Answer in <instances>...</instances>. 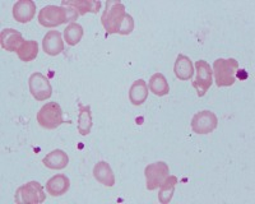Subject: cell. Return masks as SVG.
I'll use <instances>...</instances> for the list:
<instances>
[{
    "label": "cell",
    "instance_id": "17",
    "mask_svg": "<svg viewBox=\"0 0 255 204\" xmlns=\"http://www.w3.org/2000/svg\"><path fill=\"white\" fill-rule=\"evenodd\" d=\"M61 5L74 8L79 15H84L87 13L99 12L101 9V1L100 0H97V1H91V0H72V1H68V0H64Z\"/></svg>",
    "mask_w": 255,
    "mask_h": 204
},
{
    "label": "cell",
    "instance_id": "2",
    "mask_svg": "<svg viewBox=\"0 0 255 204\" xmlns=\"http://www.w3.org/2000/svg\"><path fill=\"white\" fill-rule=\"evenodd\" d=\"M78 17V12L70 6L46 5L38 13V23L42 27L54 28V27H59L67 22L73 23V20H77Z\"/></svg>",
    "mask_w": 255,
    "mask_h": 204
},
{
    "label": "cell",
    "instance_id": "7",
    "mask_svg": "<svg viewBox=\"0 0 255 204\" xmlns=\"http://www.w3.org/2000/svg\"><path fill=\"white\" fill-rule=\"evenodd\" d=\"M191 129L195 134L204 135L213 133L218 125V119L215 112L209 110L199 111L191 119Z\"/></svg>",
    "mask_w": 255,
    "mask_h": 204
},
{
    "label": "cell",
    "instance_id": "12",
    "mask_svg": "<svg viewBox=\"0 0 255 204\" xmlns=\"http://www.w3.org/2000/svg\"><path fill=\"white\" fill-rule=\"evenodd\" d=\"M42 49L45 54L50 56H56L64 51V41L59 31H50L42 40Z\"/></svg>",
    "mask_w": 255,
    "mask_h": 204
},
{
    "label": "cell",
    "instance_id": "8",
    "mask_svg": "<svg viewBox=\"0 0 255 204\" xmlns=\"http://www.w3.org/2000/svg\"><path fill=\"white\" fill-rule=\"evenodd\" d=\"M195 70H197V77L193 81V87L197 90V95L199 97L206 96L209 87L213 83V72L209 64L204 60H198L195 63Z\"/></svg>",
    "mask_w": 255,
    "mask_h": 204
},
{
    "label": "cell",
    "instance_id": "14",
    "mask_svg": "<svg viewBox=\"0 0 255 204\" xmlns=\"http://www.w3.org/2000/svg\"><path fill=\"white\" fill-rule=\"evenodd\" d=\"M174 73L180 81H189L194 74V65L189 56L179 54L174 65Z\"/></svg>",
    "mask_w": 255,
    "mask_h": 204
},
{
    "label": "cell",
    "instance_id": "5",
    "mask_svg": "<svg viewBox=\"0 0 255 204\" xmlns=\"http://www.w3.org/2000/svg\"><path fill=\"white\" fill-rule=\"evenodd\" d=\"M37 122L40 124V126H42L44 129H49V130L59 128L61 124L65 122L60 105L56 102H49L42 106L37 112Z\"/></svg>",
    "mask_w": 255,
    "mask_h": 204
},
{
    "label": "cell",
    "instance_id": "15",
    "mask_svg": "<svg viewBox=\"0 0 255 204\" xmlns=\"http://www.w3.org/2000/svg\"><path fill=\"white\" fill-rule=\"evenodd\" d=\"M70 188V180L68 176L65 175H59L52 176L49 179L46 183V192L49 193L51 197H61L64 194H67V192Z\"/></svg>",
    "mask_w": 255,
    "mask_h": 204
},
{
    "label": "cell",
    "instance_id": "20",
    "mask_svg": "<svg viewBox=\"0 0 255 204\" xmlns=\"http://www.w3.org/2000/svg\"><path fill=\"white\" fill-rule=\"evenodd\" d=\"M176 184H179V180H177L176 176H168V178L163 181L162 185L158 188L159 203L168 204L170 202H171L172 197H174Z\"/></svg>",
    "mask_w": 255,
    "mask_h": 204
},
{
    "label": "cell",
    "instance_id": "4",
    "mask_svg": "<svg viewBox=\"0 0 255 204\" xmlns=\"http://www.w3.org/2000/svg\"><path fill=\"white\" fill-rule=\"evenodd\" d=\"M46 194L38 181H29L19 187L15 192L14 201L18 204H40L44 203Z\"/></svg>",
    "mask_w": 255,
    "mask_h": 204
},
{
    "label": "cell",
    "instance_id": "6",
    "mask_svg": "<svg viewBox=\"0 0 255 204\" xmlns=\"http://www.w3.org/2000/svg\"><path fill=\"white\" fill-rule=\"evenodd\" d=\"M170 169L168 165L163 161H157V162L148 165L144 169L145 176V187L148 190H156L162 185L163 181L168 178Z\"/></svg>",
    "mask_w": 255,
    "mask_h": 204
},
{
    "label": "cell",
    "instance_id": "11",
    "mask_svg": "<svg viewBox=\"0 0 255 204\" xmlns=\"http://www.w3.org/2000/svg\"><path fill=\"white\" fill-rule=\"evenodd\" d=\"M36 14V4L32 0H20L13 5V17L18 23H28Z\"/></svg>",
    "mask_w": 255,
    "mask_h": 204
},
{
    "label": "cell",
    "instance_id": "22",
    "mask_svg": "<svg viewBox=\"0 0 255 204\" xmlns=\"http://www.w3.org/2000/svg\"><path fill=\"white\" fill-rule=\"evenodd\" d=\"M18 58L24 63H29V61L35 60L38 55V45L36 41L28 40L24 41L23 44L20 45V47L17 51Z\"/></svg>",
    "mask_w": 255,
    "mask_h": 204
},
{
    "label": "cell",
    "instance_id": "18",
    "mask_svg": "<svg viewBox=\"0 0 255 204\" xmlns=\"http://www.w3.org/2000/svg\"><path fill=\"white\" fill-rule=\"evenodd\" d=\"M148 99V86L144 79H138L129 90V100L134 106L143 105Z\"/></svg>",
    "mask_w": 255,
    "mask_h": 204
},
{
    "label": "cell",
    "instance_id": "10",
    "mask_svg": "<svg viewBox=\"0 0 255 204\" xmlns=\"http://www.w3.org/2000/svg\"><path fill=\"white\" fill-rule=\"evenodd\" d=\"M23 36L19 31L13 28H4L0 33V45L6 51L17 53L20 45L23 44Z\"/></svg>",
    "mask_w": 255,
    "mask_h": 204
},
{
    "label": "cell",
    "instance_id": "16",
    "mask_svg": "<svg viewBox=\"0 0 255 204\" xmlns=\"http://www.w3.org/2000/svg\"><path fill=\"white\" fill-rule=\"evenodd\" d=\"M42 163L50 170H63L68 166L69 157L61 149H54L45 156Z\"/></svg>",
    "mask_w": 255,
    "mask_h": 204
},
{
    "label": "cell",
    "instance_id": "9",
    "mask_svg": "<svg viewBox=\"0 0 255 204\" xmlns=\"http://www.w3.org/2000/svg\"><path fill=\"white\" fill-rule=\"evenodd\" d=\"M28 87L32 97L37 101H46L52 95V87L49 79L42 73L32 74L28 79Z\"/></svg>",
    "mask_w": 255,
    "mask_h": 204
},
{
    "label": "cell",
    "instance_id": "21",
    "mask_svg": "<svg viewBox=\"0 0 255 204\" xmlns=\"http://www.w3.org/2000/svg\"><path fill=\"white\" fill-rule=\"evenodd\" d=\"M149 91L154 96L162 97L168 95L170 92V86H168L167 79L165 78L162 73H154L149 79Z\"/></svg>",
    "mask_w": 255,
    "mask_h": 204
},
{
    "label": "cell",
    "instance_id": "3",
    "mask_svg": "<svg viewBox=\"0 0 255 204\" xmlns=\"http://www.w3.org/2000/svg\"><path fill=\"white\" fill-rule=\"evenodd\" d=\"M239 70V63L236 59H217L213 63V74L217 87H230L235 85L236 73Z\"/></svg>",
    "mask_w": 255,
    "mask_h": 204
},
{
    "label": "cell",
    "instance_id": "19",
    "mask_svg": "<svg viewBox=\"0 0 255 204\" xmlns=\"http://www.w3.org/2000/svg\"><path fill=\"white\" fill-rule=\"evenodd\" d=\"M93 121H92V114H91L90 106L82 105L79 103V115H78V131L79 134L86 137L91 133L92 129Z\"/></svg>",
    "mask_w": 255,
    "mask_h": 204
},
{
    "label": "cell",
    "instance_id": "23",
    "mask_svg": "<svg viewBox=\"0 0 255 204\" xmlns=\"http://www.w3.org/2000/svg\"><path fill=\"white\" fill-rule=\"evenodd\" d=\"M64 37L69 46H76L81 42L82 37H83V27L79 23H69L67 28L64 29Z\"/></svg>",
    "mask_w": 255,
    "mask_h": 204
},
{
    "label": "cell",
    "instance_id": "1",
    "mask_svg": "<svg viewBox=\"0 0 255 204\" xmlns=\"http://www.w3.org/2000/svg\"><path fill=\"white\" fill-rule=\"evenodd\" d=\"M101 23L108 35L128 36L133 32L134 19L125 12L124 4L120 1H108L106 8L101 15Z\"/></svg>",
    "mask_w": 255,
    "mask_h": 204
},
{
    "label": "cell",
    "instance_id": "13",
    "mask_svg": "<svg viewBox=\"0 0 255 204\" xmlns=\"http://www.w3.org/2000/svg\"><path fill=\"white\" fill-rule=\"evenodd\" d=\"M93 178L104 187L113 188L115 185V175L106 161H100L93 167Z\"/></svg>",
    "mask_w": 255,
    "mask_h": 204
}]
</instances>
